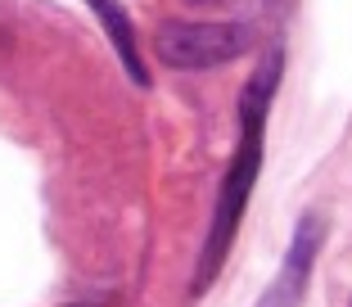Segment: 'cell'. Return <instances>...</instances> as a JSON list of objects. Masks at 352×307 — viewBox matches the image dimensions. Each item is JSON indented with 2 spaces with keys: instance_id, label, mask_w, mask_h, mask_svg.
Masks as SVG:
<instances>
[{
  "instance_id": "3957f363",
  "label": "cell",
  "mask_w": 352,
  "mask_h": 307,
  "mask_svg": "<svg viewBox=\"0 0 352 307\" xmlns=\"http://www.w3.org/2000/svg\"><path fill=\"white\" fill-rule=\"evenodd\" d=\"M321 217H302L298 231H294V244L285 253V266H280V276L271 280V289L262 294L258 307H298L302 303V289H307V276L311 266H316V253H321Z\"/></svg>"
},
{
  "instance_id": "5b68a950",
  "label": "cell",
  "mask_w": 352,
  "mask_h": 307,
  "mask_svg": "<svg viewBox=\"0 0 352 307\" xmlns=\"http://www.w3.org/2000/svg\"><path fill=\"white\" fill-rule=\"evenodd\" d=\"M186 5H199V10H217V5H226V0H186Z\"/></svg>"
},
{
  "instance_id": "8992f818",
  "label": "cell",
  "mask_w": 352,
  "mask_h": 307,
  "mask_svg": "<svg viewBox=\"0 0 352 307\" xmlns=\"http://www.w3.org/2000/svg\"><path fill=\"white\" fill-rule=\"evenodd\" d=\"M267 5H271V10H276V5H280V0H267Z\"/></svg>"
},
{
  "instance_id": "7a4b0ae2",
  "label": "cell",
  "mask_w": 352,
  "mask_h": 307,
  "mask_svg": "<svg viewBox=\"0 0 352 307\" xmlns=\"http://www.w3.org/2000/svg\"><path fill=\"white\" fill-rule=\"evenodd\" d=\"M253 45L249 23H195V19H167L154 32V54L167 68L181 72H204L239 59Z\"/></svg>"
},
{
  "instance_id": "6da1fadb",
  "label": "cell",
  "mask_w": 352,
  "mask_h": 307,
  "mask_svg": "<svg viewBox=\"0 0 352 307\" xmlns=\"http://www.w3.org/2000/svg\"><path fill=\"white\" fill-rule=\"evenodd\" d=\"M280 86V50H271L262 59V68L253 72V82L244 86V100H239V149L230 158V172L221 181V195H217V213H212V231H208V244L204 257H199V271H195V294H204L212 280H217L221 262L230 253V240H235V226L249 208V195L258 185V167H262V123H267V109H271V95Z\"/></svg>"
},
{
  "instance_id": "277c9868",
  "label": "cell",
  "mask_w": 352,
  "mask_h": 307,
  "mask_svg": "<svg viewBox=\"0 0 352 307\" xmlns=\"http://www.w3.org/2000/svg\"><path fill=\"white\" fill-rule=\"evenodd\" d=\"M86 5H91V10L100 14L104 32L113 36L118 54H122V68H126V77H131L135 86H149V72H145V63H140V50H135V32H131V23H126L122 5H113V0H86Z\"/></svg>"
}]
</instances>
